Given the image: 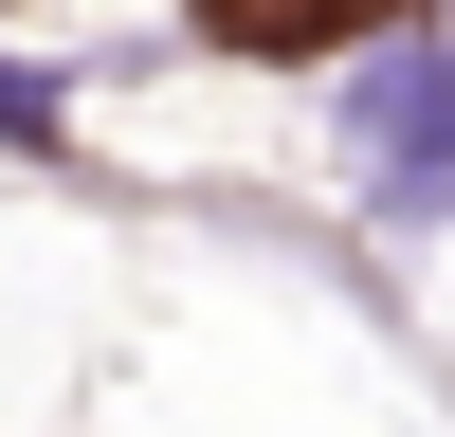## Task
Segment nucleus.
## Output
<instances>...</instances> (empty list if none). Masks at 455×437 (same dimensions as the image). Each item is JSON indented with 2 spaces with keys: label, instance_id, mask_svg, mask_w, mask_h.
Masks as SVG:
<instances>
[{
  "label": "nucleus",
  "instance_id": "f03ea898",
  "mask_svg": "<svg viewBox=\"0 0 455 437\" xmlns=\"http://www.w3.org/2000/svg\"><path fill=\"white\" fill-rule=\"evenodd\" d=\"M364 19H383V0H201L219 55H347Z\"/></svg>",
  "mask_w": 455,
  "mask_h": 437
},
{
  "label": "nucleus",
  "instance_id": "f257e3e1",
  "mask_svg": "<svg viewBox=\"0 0 455 437\" xmlns=\"http://www.w3.org/2000/svg\"><path fill=\"white\" fill-rule=\"evenodd\" d=\"M347 164L383 218H437L455 201V36H383L347 73Z\"/></svg>",
  "mask_w": 455,
  "mask_h": 437
}]
</instances>
